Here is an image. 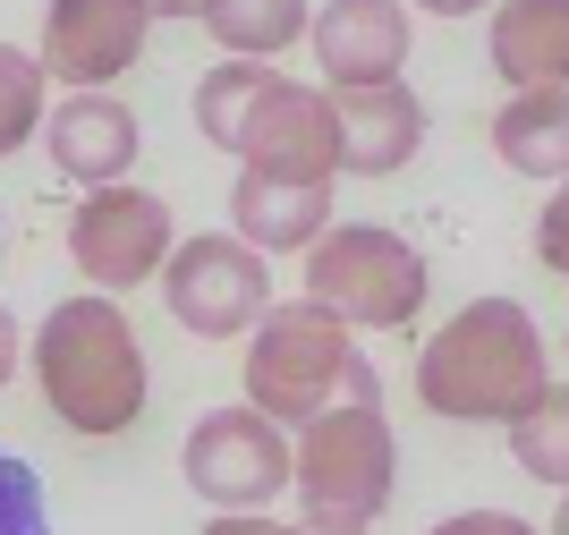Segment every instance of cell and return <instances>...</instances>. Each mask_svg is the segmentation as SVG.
<instances>
[{
  "label": "cell",
  "instance_id": "obj_12",
  "mask_svg": "<svg viewBox=\"0 0 569 535\" xmlns=\"http://www.w3.org/2000/svg\"><path fill=\"white\" fill-rule=\"evenodd\" d=\"M43 153H51V170H60V179L111 187V179H128V170H137L144 119L128 111L111 86H102V93H60V102H51V119H43Z\"/></svg>",
  "mask_w": 569,
  "mask_h": 535
},
{
  "label": "cell",
  "instance_id": "obj_4",
  "mask_svg": "<svg viewBox=\"0 0 569 535\" xmlns=\"http://www.w3.org/2000/svg\"><path fill=\"white\" fill-rule=\"evenodd\" d=\"M391 485H400V443L382 417V383L366 366L349 399L298 425V518L315 535H375L391 511Z\"/></svg>",
  "mask_w": 569,
  "mask_h": 535
},
{
  "label": "cell",
  "instance_id": "obj_20",
  "mask_svg": "<svg viewBox=\"0 0 569 535\" xmlns=\"http://www.w3.org/2000/svg\"><path fill=\"white\" fill-rule=\"evenodd\" d=\"M0 535H51V502H43V476L0 450Z\"/></svg>",
  "mask_w": 569,
  "mask_h": 535
},
{
  "label": "cell",
  "instance_id": "obj_15",
  "mask_svg": "<svg viewBox=\"0 0 569 535\" xmlns=\"http://www.w3.org/2000/svg\"><path fill=\"white\" fill-rule=\"evenodd\" d=\"M485 51H493V77L510 93L569 86V0H493Z\"/></svg>",
  "mask_w": 569,
  "mask_h": 535
},
{
  "label": "cell",
  "instance_id": "obj_14",
  "mask_svg": "<svg viewBox=\"0 0 569 535\" xmlns=\"http://www.w3.org/2000/svg\"><path fill=\"white\" fill-rule=\"evenodd\" d=\"M230 230L263 256H307L315 238L332 230V187H298V179H263V170H238L230 187Z\"/></svg>",
  "mask_w": 569,
  "mask_h": 535
},
{
  "label": "cell",
  "instance_id": "obj_10",
  "mask_svg": "<svg viewBox=\"0 0 569 535\" xmlns=\"http://www.w3.org/2000/svg\"><path fill=\"white\" fill-rule=\"evenodd\" d=\"M153 0H51L43 9V69L69 93H102L144 60Z\"/></svg>",
  "mask_w": 569,
  "mask_h": 535
},
{
  "label": "cell",
  "instance_id": "obj_13",
  "mask_svg": "<svg viewBox=\"0 0 569 535\" xmlns=\"http://www.w3.org/2000/svg\"><path fill=\"white\" fill-rule=\"evenodd\" d=\"M340 111V170L349 179H391V170H408L417 153H426V102L400 86H349L332 93Z\"/></svg>",
  "mask_w": 569,
  "mask_h": 535
},
{
  "label": "cell",
  "instance_id": "obj_18",
  "mask_svg": "<svg viewBox=\"0 0 569 535\" xmlns=\"http://www.w3.org/2000/svg\"><path fill=\"white\" fill-rule=\"evenodd\" d=\"M501 434H510V459H519V476H536V485L569 493V383H545V392L527 399V408L501 425Z\"/></svg>",
  "mask_w": 569,
  "mask_h": 535
},
{
  "label": "cell",
  "instance_id": "obj_24",
  "mask_svg": "<svg viewBox=\"0 0 569 535\" xmlns=\"http://www.w3.org/2000/svg\"><path fill=\"white\" fill-rule=\"evenodd\" d=\"M18 357H26V331H18V315L0 306V392H9V374H18Z\"/></svg>",
  "mask_w": 569,
  "mask_h": 535
},
{
  "label": "cell",
  "instance_id": "obj_16",
  "mask_svg": "<svg viewBox=\"0 0 569 535\" xmlns=\"http://www.w3.org/2000/svg\"><path fill=\"white\" fill-rule=\"evenodd\" d=\"M485 137H493V162L501 170H519V179H536V187H561L569 179V86L510 93Z\"/></svg>",
  "mask_w": 569,
  "mask_h": 535
},
{
  "label": "cell",
  "instance_id": "obj_8",
  "mask_svg": "<svg viewBox=\"0 0 569 535\" xmlns=\"http://www.w3.org/2000/svg\"><path fill=\"white\" fill-rule=\"evenodd\" d=\"M162 306H170V324L196 331V340H238L272 306V256L247 247L238 230H196L162 264Z\"/></svg>",
  "mask_w": 569,
  "mask_h": 535
},
{
  "label": "cell",
  "instance_id": "obj_7",
  "mask_svg": "<svg viewBox=\"0 0 569 535\" xmlns=\"http://www.w3.org/2000/svg\"><path fill=\"white\" fill-rule=\"evenodd\" d=\"M179 476H188L196 502H213V511H272L281 493H298V443H289L281 417H263L256 399L204 408V417L188 425Z\"/></svg>",
  "mask_w": 569,
  "mask_h": 535
},
{
  "label": "cell",
  "instance_id": "obj_22",
  "mask_svg": "<svg viewBox=\"0 0 569 535\" xmlns=\"http://www.w3.org/2000/svg\"><path fill=\"white\" fill-rule=\"evenodd\" d=\"M426 535H545V527H527L519 511H451V518H433Z\"/></svg>",
  "mask_w": 569,
  "mask_h": 535
},
{
  "label": "cell",
  "instance_id": "obj_26",
  "mask_svg": "<svg viewBox=\"0 0 569 535\" xmlns=\"http://www.w3.org/2000/svg\"><path fill=\"white\" fill-rule=\"evenodd\" d=\"M204 9L213 0H153V18H196V26H204Z\"/></svg>",
  "mask_w": 569,
  "mask_h": 535
},
{
  "label": "cell",
  "instance_id": "obj_17",
  "mask_svg": "<svg viewBox=\"0 0 569 535\" xmlns=\"http://www.w3.org/2000/svg\"><path fill=\"white\" fill-rule=\"evenodd\" d=\"M204 34H213L230 60H281L289 43L315 34V0H213V9H204Z\"/></svg>",
  "mask_w": 569,
  "mask_h": 535
},
{
  "label": "cell",
  "instance_id": "obj_9",
  "mask_svg": "<svg viewBox=\"0 0 569 535\" xmlns=\"http://www.w3.org/2000/svg\"><path fill=\"white\" fill-rule=\"evenodd\" d=\"M170 247H179V221H170V205L153 187L111 179V187H86L69 212V264L111 298L137 289V280H162Z\"/></svg>",
  "mask_w": 569,
  "mask_h": 535
},
{
  "label": "cell",
  "instance_id": "obj_3",
  "mask_svg": "<svg viewBox=\"0 0 569 535\" xmlns=\"http://www.w3.org/2000/svg\"><path fill=\"white\" fill-rule=\"evenodd\" d=\"M545 383V331L519 298H468L417 349V399L442 425H510Z\"/></svg>",
  "mask_w": 569,
  "mask_h": 535
},
{
  "label": "cell",
  "instance_id": "obj_21",
  "mask_svg": "<svg viewBox=\"0 0 569 535\" xmlns=\"http://www.w3.org/2000/svg\"><path fill=\"white\" fill-rule=\"evenodd\" d=\"M536 264L569 280V179L552 187V196H545V212H536Z\"/></svg>",
  "mask_w": 569,
  "mask_h": 535
},
{
  "label": "cell",
  "instance_id": "obj_27",
  "mask_svg": "<svg viewBox=\"0 0 569 535\" xmlns=\"http://www.w3.org/2000/svg\"><path fill=\"white\" fill-rule=\"evenodd\" d=\"M545 535H569V493H561V511H552V527Z\"/></svg>",
  "mask_w": 569,
  "mask_h": 535
},
{
  "label": "cell",
  "instance_id": "obj_6",
  "mask_svg": "<svg viewBox=\"0 0 569 535\" xmlns=\"http://www.w3.org/2000/svg\"><path fill=\"white\" fill-rule=\"evenodd\" d=\"M426 289H433L426 256L382 221H332L307 247V298L340 306L357 331H408L426 315Z\"/></svg>",
  "mask_w": 569,
  "mask_h": 535
},
{
  "label": "cell",
  "instance_id": "obj_2",
  "mask_svg": "<svg viewBox=\"0 0 569 535\" xmlns=\"http://www.w3.org/2000/svg\"><path fill=\"white\" fill-rule=\"evenodd\" d=\"M26 366L43 383V408L69 425V434H86V443L128 434V425L144 417V392H153L137 324L119 315L111 289H86V298L51 306L43 324H34V340H26Z\"/></svg>",
  "mask_w": 569,
  "mask_h": 535
},
{
  "label": "cell",
  "instance_id": "obj_25",
  "mask_svg": "<svg viewBox=\"0 0 569 535\" xmlns=\"http://www.w3.org/2000/svg\"><path fill=\"white\" fill-rule=\"evenodd\" d=\"M408 9H426V18H476V9H493V0H408Z\"/></svg>",
  "mask_w": 569,
  "mask_h": 535
},
{
  "label": "cell",
  "instance_id": "obj_5",
  "mask_svg": "<svg viewBox=\"0 0 569 535\" xmlns=\"http://www.w3.org/2000/svg\"><path fill=\"white\" fill-rule=\"evenodd\" d=\"M357 374H366V357H357V324L340 315V306L272 298V306H263V324L247 331V366H238V383H247V399H256L263 417L315 425L332 399L357 392Z\"/></svg>",
  "mask_w": 569,
  "mask_h": 535
},
{
  "label": "cell",
  "instance_id": "obj_23",
  "mask_svg": "<svg viewBox=\"0 0 569 535\" xmlns=\"http://www.w3.org/2000/svg\"><path fill=\"white\" fill-rule=\"evenodd\" d=\"M204 535H315L307 518H272V511H213Z\"/></svg>",
  "mask_w": 569,
  "mask_h": 535
},
{
  "label": "cell",
  "instance_id": "obj_1",
  "mask_svg": "<svg viewBox=\"0 0 569 535\" xmlns=\"http://www.w3.org/2000/svg\"><path fill=\"white\" fill-rule=\"evenodd\" d=\"M196 128H204V145L238 153V170L298 179V187L340 179L332 86H298V77L263 69V60H221V69H204V86H196Z\"/></svg>",
  "mask_w": 569,
  "mask_h": 535
},
{
  "label": "cell",
  "instance_id": "obj_19",
  "mask_svg": "<svg viewBox=\"0 0 569 535\" xmlns=\"http://www.w3.org/2000/svg\"><path fill=\"white\" fill-rule=\"evenodd\" d=\"M43 86H51L43 51H18V43H0V162H9V153H18L26 137H43V119H51Z\"/></svg>",
  "mask_w": 569,
  "mask_h": 535
},
{
  "label": "cell",
  "instance_id": "obj_11",
  "mask_svg": "<svg viewBox=\"0 0 569 535\" xmlns=\"http://www.w3.org/2000/svg\"><path fill=\"white\" fill-rule=\"evenodd\" d=\"M417 9L408 0H323L315 9V69L323 86L349 93V86H400L408 77V51H417Z\"/></svg>",
  "mask_w": 569,
  "mask_h": 535
}]
</instances>
